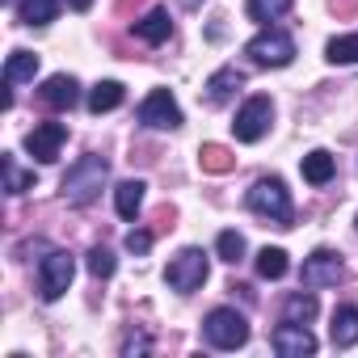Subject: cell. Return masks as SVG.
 I'll list each match as a JSON object with an SVG mask.
<instances>
[{
	"mask_svg": "<svg viewBox=\"0 0 358 358\" xmlns=\"http://www.w3.org/2000/svg\"><path fill=\"white\" fill-rule=\"evenodd\" d=\"M106 177H110V164H106L101 156H80V160L64 173V199H68L72 207H89V203L101 194Z\"/></svg>",
	"mask_w": 358,
	"mask_h": 358,
	"instance_id": "obj_1",
	"label": "cell"
},
{
	"mask_svg": "<svg viewBox=\"0 0 358 358\" xmlns=\"http://www.w3.org/2000/svg\"><path fill=\"white\" fill-rule=\"evenodd\" d=\"M249 211L270 220V224H278V228H287L291 224V194H287V186L278 182V177H262V182L249 190Z\"/></svg>",
	"mask_w": 358,
	"mask_h": 358,
	"instance_id": "obj_2",
	"label": "cell"
},
{
	"mask_svg": "<svg viewBox=\"0 0 358 358\" xmlns=\"http://www.w3.org/2000/svg\"><path fill=\"white\" fill-rule=\"evenodd\" d=\"M203 333H207V341H211L215 350H241V345L249 341V320H245L236 308H215V312L207 316Z\"/></svg>",
	"mask_w": 358,
	"mask_h": 358,
	"instance_id": "obj_3",
	"label": "cell"
},
{
	"mask_svg": "<svg viewBox=\"0 0 358 358\" xmlns=\"http://www.w3.org/2000/svg\"><path fill=\"white\" fill-rule=\"evenodd\" d=\"M164 282H169L173 291H182V295L199 291V287L207 282V253H203V249H182V253L169 262Z\"/></svg>",
	"mask_w": 358,
	"mask_h": 358,
	"instance_id": "obj_4",
	"label": "cell"
},
{
	"mask_svg": "<svg viewBox=\"0 0 358 358\" xmlns=\"http://www.w3.org/2000/svg\"><path fill=\"white\" fill-rule=\"evenodd\" d=\"M72 274H76L72 253L51 249V253L43 257V266H38V291H43V299H47V303H55V299L72 287Z\"/></svg>",
	"mask_w": 358,
	"mask_h": 358,
	"instance_id": "obj_5",
	"label": "cell"
},
{
	"mask_svg": "<svg viewBox=\"0 0 358 358\" xmlns=\"http://www.w3.org/2000/svg\"><path fill=\"white\" fill-rule=\"evenodd\" d=\"M245 55H249L253 64H262V68H287V64L295 59V38L282 34V30H266V34H257V38L245 47Z\"/></svg>",
	"mask_w": 358,
	"mask_h": 358,
	"instance_id": "obj_6",
	"label": "cell"
},
{
	"mask_svg": "<svg viewBox=\"0 0 358 358\" xmlns=\"http://www.w3.org/2000/svg\"><path fill=\"white\" fill-rule=\"evenodd\" d=\"M270 122H274V106H270V97H249V101L241 106L232 131H236L241 143H257V139L270 131Z\"/></svg>",
	"mask_w": 358,
	"mask_h": 358,
	"instance_id": "obj_7",
	"label": "cell"
},
{
	"mask_svg": "<svg viewBox=\"0 0 358 358\" xmlns=\"http://www.w3.org/2000/svg\"><path fill=\"white\" fill-rule=\"evenodd\" d=\"M139 122H143V127H156V131H173V127H182V110H177L173 93H169V89L148 93V97H143V106H139Z\"/></svg>",
	"mask_w": 358,
	"mask_h": 358,
	"instance_id": "obj_8",
	"label": "cell"
},
{
	"mask_svg": "<svg viewBox=\"0 0 358 358\" xmlns=\"http://www.w3.org/2000/svg\"><path fill=\"white\" fill-rule=\"evenodd\" d=\"M337 278H341V257L333 249H316L303 262V287L320 291V287H337Z\"/></svg>",
	"mask_w": 358,
	"mask_h": 358,
	"instance_id": "obj_9",
	"label": "cell"
},
{
	"mask_svg": "<svg viewBox=\"0 0 358 358\" xmlns=\"http://www.w3.org/2000/svg\"><path fill=\"white\" fill-rule=\"evenodd\" d=\"M274 350L282 354V358H303V354H316V337L299 324V320H282L278 329H274Z\"/></svg>",
	"mask_w": 358,
	"mask_h": 358,
	"instance_id": "obj_10",
	"label": "cell"
},
{
	"mask_svg": "<svg viewBox=\"0 0 358 358\" xmlns=\"http://www.w3.org/2000/svg\"><path fill=\"white\" fill-rule=\"evenodd\" d=\"M64 139H68V127H64V122H43V127H34V131L26 135V152H30V156H38V160L47 164V160H55V156H59Z\"/></svg>",
	"mask_w": 358,
	"mask_h": 358,
	"instance_id": "obj_11",
	"label": "cell"
},
{
	"mask_svg": "<svg viewBox=\"0 0 358 358\" xmlns=\"http://www.w3.org/2000/svg\"><path fill=\"white\" fill-rule=\"evenodd\" d=\"M43 101H47L51 110H72V106L80 101V85H76V76H68V72L51 76V80L43 85Z\"/></svg>",
	"mask_w": 358,
	"mask_h": 358,
	"instance_id": "obj_12",
	"label": "cell"
},
{
	"mask_svg": "<svg viewBox=\"0 0 358 358\" xmlns=\"http://www.w3.org/2000/svg\"><path fill=\"white\" fill-rule=\"evenodd\" d=\"M329 337H333V345H337V350H350V345H358V308H354V303L333 312Z\"/></svg>",
	"mask_w": 358,
	"mask_h": 358,
	"instance_id": "obj_13",
	"label": "cell"
},
{
	"mask_svg": "<svg viewBox=\"0 0 358 358\" xmlns=\"http://www.w3.org/2000/svg\"><path fill=\"white\" fill-rule=\"evenodd\" d=\"M135 34L148 43V47H160L169 34H173V22H169V9H148L143 22H135Z\"/></svg>",
	"mask_w": 358,
	"mask_h": 358,
	"instance_id": "obj_14",
	"label": "cell"
},
{
	"mask_svg": "<svg viewBox=\"0 0 358 358\" xmlns=\"http://www.w3.org/2000/svg\"><path fill=\"white\" fill-rule=\"evenodd\" d=\"M241 85H245V72H241V68H220V72L207 80V101H211V106H224Z\"/></svg>",
	"mask_w": 358,
	"mask_h": 358,
	"instance_id": "obj_15",
	"label": "cell"
},
{
	"mask_svg": "<svg viewBox=\"0 0 358 358\" xmlns=\"http://www.w3.org/2000/svg\"><path fill=\"white\" fill-rule=\"evenodd\" d=\"M143 190H148V186H143V182H135V177L114 190V207H118V215H122V220H135V215H139V207H143Z\"/></svg>",
	"mask_w": 358,
	"mask_h": 358,
	"instance_id": "obj_16",
	"label": "cell"
},
{
	"mask_svg": "<svg viewBox=\"0 0 358 358\" xmlns=\"http://www.w3.org/2000/svg\"><path fill=\"white\" fill-rule=\"evenodd\" d=\"M34 72H38V55L34 51H13L9 64H5V85L13 89L22 80H34Z\"/></svg>",
	"mask_w": 358,
	"mask_h": 358,
	"instance_id": "obj_17",
	"label": "cell"
},
{
	"mask_svg": "<svg viewBox=\"0 0 358 358\" xmlns=\"http://www.w3.org/2000/svg\"><path fill=\"white\" fill-rule=\"evenodd\" d=\"M118 106H122V85H118V80L93 85V93H89V110H93V114H110V110H118Z\"/></svg>",
	"mask_w": 358,
	"mask_h": 358,
	"instance_id": "obj_18",
	"label": "cell"
},
{
	"mask_svg": "<svg viewBox=\"0 0 358 358\" xmlns=\"http://www.w3.org/2000/svg\"><path fill=\"white\" fill-rule=\"evenodd\" d=\"M333 169H337V164H333V156L316 148V152H308V156H303V182H312V186H324L329 177H333Z\"/></svg>",
	"mask_w": 358,
	"mask_h": 358,
	"instance_id": "obj_19",
	"label": "cell"
},
{
	"mask_svg": "<svg viewBox=\"0 0 358 358\" xmlns=\"http://www.w3.org/2000/svg\"><path fill=\"white\" fill-rule=\"evenodd\" d=\"M199 164H203V173H228V169H236V156L224 143H203L199 148Z\"/></svg>",
	"mask_w": 358,
	"mask_h": 358,
	"instance_id": "obj_20",
	"label": "cell"
},
{
	"mask_svg": "<svg viewBox=\"0 0 358 358\" xmlns=\"http://www.w3.org/2000/svg\"><path fill=\"white\" fill-rule=\"evenodd\" d=\"M312 316H316V295H308V291L287 295V303H282V320H299V324H308Z\"/></svg>",
	"mask_w": 358,
	"mask_h": 358,
	"instance_id": "obj_21",
	"label": "cell"
},
{
	"mask_svg": "<svg viewBox=\"0 0 358 358\" xmlns=\"http://www.w3.org/2000/svg\"><path fill=\"white\" fill-rule=\"evenodd\" d=\"M324 59L329 64H358V34H341L324 47Z\"/></svg>",
	"mask_w": 358,
	"mask_h": 358,
	"instance_id": "obj_22",
	"label": "cell"
},
{
	"mask_svg": "<svg viewBox=\"0 0 358 358\" xmlns=\"http://www.w3.org/2000/svg\"><path fill=\"white\" fill-rule=\"evenodd\" d=\"M287 9H291V0H249V5H245V13L253 22H278Z\"/></svg>",
	"mask_w": 358,
	"mask_h": 358,
	"instance_id": "obj_23",
	"label": "cell"
},
{
	"mask_svg": "<svg viewBox=\"0 0 358 358\" xmlns=\"http://www.w3.org/2000/svg\"><path fill=\"white\" fill-rule=\"evenodd\" d=\"M22 22L26 26H47L51 17H55V0H22Z\"/></svg>",
	"mask_w": 358,
	"mask_h": 358,
	"instance_id": "obj_24",
	"label": "cell"
},
{
	"mask_svg": "<svg viewBox=\"0 0 358 358\" xmlns=\"http://www.w3.org/2000/svg\"><path fill=\"white\" fill-rule=\"evenodd\" d=\"M257 274L262 278H282L287 274V253L282 249H262L257 253Z\"/></svg>",
	"mask_w": 358,
	"mask_h": 358,
	"instance_id": "obj_25",
	"label": "cell"
},
{
	"mask_svg": "<svg viewBox=\"0 0 358 358\" xmlns=\"http://www.w3.org/2000/svg\"><path fill=\"white\" fill-rule=\"evenodd\" d=\"M30 182H34V173H22L17 160L5 156V190H9V194H22V190H30Z\"/></svg>",
	"mask_w": 358,
	"mask_h": 358,
	"instance_id": "obj_26",
	"label": "cell"
},
{
	"mask_svg": "<svg viewBox=\"0 0 358 358\" xmlns=\"http://www.w3.org/2000/svg\"><path fill=\"white\" fill-rule=\"evenodd\" d=\"M215 249H220V257H224V262H232V266H236V262L245 257V236H241V232H220Z\"/></svg>",
	"mask_w": 358,
	"mask_h": 358,
	"instance_id": "obj_27",
	"label": "cell"
},
{
	"mask_svg": "<svg viewBox=\"0 0 358 358\" xmlns=\"http://www.w3.org/2000/svg\"><path fill=\"white\" fill-rule=\"evenodd\" d=\"M89 274H93V278H110V274H114V253H110L106 245H93V249H89Z\"/></svg>",
	"mask_w": 358,
	"mask_h": 358,
	"instance_id": "obj_28",
	"label": "cell"
},
{
	"mask_svg": "<svg viewBox=\"0 0 358 358\" xmlns=\"http://www.w3.org/2000/svg\"><path fill=\"white\" fill-rule=\"evenodd\" d=\"M152 249V232H143V228H135V232H127V253H135V257H143Z\"/></svg>",
	"mask_w": 358,
	"mask_h": 358,
	"instance_id": "obj_29",
	"label": "cell"
},
{
	"mask_svg": "<svg viewBox=\"0 0 358 358\" xmlns=\"http://www.w3.org/2000/svg\"><path fill=\"white\" fill-rule=\"evenodd\" d=\"M152 350V341L143 337V333H131L127 341H122V358H135V354H148Z\"/></svg>",
	"mask_w": 358,
	"mask_h": 358,
	"instance_id": "obj_30",
	"label": "cell"
},
{
	"mask_svg": "<svg viewBox=\"0 0 358 358\" xmlns=\"http://www.w3.org/2000/svg\"><path fill=\"white\" fill-rule=\"evenodd\" d=\"M68 5H72V9H76V13H85V9H89V5H93V0H68Z\"/></svg>",
	"mask_w": 358,
	"mask_h": 358,
	"instance_id": "obj_31",
	"label": "cell"
},
{
	"mask_svg": "<svg viewBox=\"0 0 358 358\" xmlns=\"http://www.w3.org/2000/svg\"><path fill=\"white\" fill-rule=\"evenodd\" d=\"M131 5H139V0H118V13H127Z\"/></svg>",
	"mask_w": 358,
	"mask_h": 358,
	"instance_id": "obj_32",
	"label": "cell"
},
{
	"mask_svg": "<svg viewBox=\"0 0 358 358\" xmlns=\"http://www.w3.org/2000/svg\"><path fill=\"white\" fill-rule=\"evenodd\" d=\"M182 5H186V9H199V5H203V0H182Z\"/></svg>",
	"mask_w": 358,
	"mask_h": 358,
	"instance_id": "obj_33",
	"label": "cell"
}]
</instances>
